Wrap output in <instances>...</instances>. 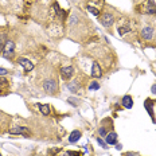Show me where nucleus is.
Returning a JSON list of instances; mask_svg holds the SVG:
<instances>
[{"label": "nucleus", "mask_w": 156, "mask_h": 156, "mask_svg": "<svg viewBox=\"0 0 156 156\" xmlns=\"http://www.w3.org/2000/svg\"><path fill=\"white\" fill-rule=\"evenodd\" d=\"M43 89L47 94H51V96H53V94L58 93V82L54 80V78H48V80H46L43 82Z\"/></svg>", "instance_id": "1"}, {"label": "nucleus", "mask_w": 156, "mask_h": 156, "mask_svg": "<svg viewBox=\"0 0 156 156\" xmlns=\"http://www.w3.org/2000/svg\"><path fill=\"white\" fill-rule=\"evenodd\" d=\"M100 20H101V24L104 27H110L113 24V22H115V16H113L112 12H102Z\"/></svg>", "instance_id": "2"}, {"label": "nucleus", "mask_w": 156, "mask_h": 156, "mask_svg": "<svg viewBox=\"0 0 156 156\" xmlns=\"http://www.w3.org/2000/svg\"><path fill=\"white\" fill-rule=\"evenodd\" d=\"M14 51H15V43L11 42V41H8L7 43H5L4 48H3L2 54H3V57H5V58L9 59L11 57H14Z\"/></svg>", "instance_id": "3"}, {"label": "nucleus", "mask_w": 156, "mask_h": 156, "mask_svg": "<svg viewBox=\"0 0 156 156\" xmlns=\"http://www.w3.org/2000/svg\"><path fill=\"white\" fill-rule=\"evenodd\" d=\"M9 133H11V135H20V136H26V137L31 136L30 129L23 128V126H14V128L9 129Z\"/></svg>", "instance_id": "4"}, {"label": "nucleus", "mask_w": 156, "mask_h": 156, "mask_svg": "<svg viewBox=\"0 0 156 156\" xmlns=\"http://www.w3.org/2000/svg\"><path fill=\"white\" fill-rule=\"evenodd\" d=\"M73 74H74V67L73 66H63V67H61V77L63 78L65 81H69L71 77H73Z\"/></svg>", "instance_id": "5"}, {"label": "nucleus", "mask_w": 156, "mask_h": 156, "mask_svg": "<svg viewBox=\"0 0 156 156\" xmlns=\"http://www.w3.org/2000/svg\"><path fill=\"white\" fill-rule=\"evenodd\" d=\"M18 63L22 67H23V70H24V73H30V71L34 69V63L30 62V61L27 59V58H23V57H20L18 59Z\"/></svg>", "instance_id": "6"}, {"label": "nucleus", "mask_w": 156, "mask_h": 156, "mask_svg": "<svg viewBox=\"0 0 156 156\" xmlns=\"http://www.w3.org/2000/svg\"><path fill=\"white\" fill-rule=\"evenodd\" d=\"M9 93V83L7 78L0 77V96H7Z\"/></svg>", "instance_id": "7"}, {"label": "nucleus", "mask_w": 156, "mask_h": 156, "mask_svg": "<svg viewBox=\"0 0 156 156\" xmlns=\"http://www.w3.org/2000/svg\"><path fill=\"white\" fill-rule=\"evenodd\" d=\"M154 34H155V30L151 27V26H147L141 30V38L145 39V41H151L154 38Z\"/></svg>", "instance_id": "8"}, {"label": "nucleus", "mask_w": 156, "mask_h": 156, "mask_svg": "<svg viewBox=\"0 0 156 156\" xmlns=\"http://www.w3.org/2000/svg\"><path fill=\"white\" fill-rule=\"evenodd\" d=\"M90 76H92L93 78H100L102 76V69H101V66H100L98 62H93V65H92V73H90Z\"/></svg>", "instance_id": "9"}, {"label": "nucleus", "mask_w": 156, "mask_h": 156, "mask_svg": "<svg viewBox=\"0 0 156 156\" xmlns=\"http://www.w3.org/2000/svg\"><path fill=\"white\" fill-rule=\"evenodd\" d=\"M144 12L148 15H156V3L154 0H149L144 7Z\"/></svg>", "instance_id": "10"}, {"label": "nucleus", "mask_w": 156, "mask_h": 156, "mask_svg": "<svg viewBox=\"0 0 156 156\" xmlns=\"http://www.w3.org/2000/svg\"><path fill=\"white\" fill-rule=\"evenodd\" d=\"M81 136H82V132L81 131H73L69 136V143L70 144H76V143L81 139Z\"/></svg>", "instance_id": "11"}, {"label": "nucleus", "mask_w": 156, "mask_h": 156, "mask_svg": "<svg viewBox=\"0 0 156 156\" xmlns=\"http://www.w3.org/2000/svg\"><path fill=\"white\" fill-rule=\"evenodd\" d=\"M121 104H122V106L126 109H132V106H133V98L131 96H124L122 97V100H121Z\"/></svg>", "instance_id": "12"}, {"label": "nucleus", "mask_w": 156, "mask_h": 156, "mask_svg": "<svg viewBox=\"0 0 156 156\" xmlns=\"http://www.w3.org/2000/svg\"><path fill=\"white\" fill-rule=\"evenodd\" d=\"M109 145H116L117 144V133L116 132H110L106 135V141Z\"/></svg>", "instance_id": "13"}, {"label": "nucleus", "mask_w": 156, "mask_h": 156, "mask_svg": "<svg viewBox=\"0 0 156 156\" xmlns=\"http://www.w3.org/2000/svg\"><path fill=\"white\" fill-rule=\"evenodd\" d=\"M145 108H147V110H148V115L151 116V119L154 120V122H155V115H154V112H152V110H154V108H152V105H154V101H152V100H149V98H147V101H145Z\"/></svg>", "instance_id": "14"}, {"label": "nucleus", "mask_w": 156, "mask_h": 156, "mask_svg": "<svg viewBox=\"0 0 156 156\" xmlns=\"http://www.w3.org/2000/svg\"><path fill=\"white\" fill-rule=\"evenodd\" d=\"M67 89L70 90L71 93H78V90H80V83H78V81H73V82H69L67 83Z\"/></svg>", "instance_id": "15"}, {"label": "nucleus", "mask_w": 156, "mask_h": 156, "mask_svg": "<svg viewBox=\"0 0 156 156\" xmlns=\"http://www.w3.org/2000/svg\"><path fill=\"white\" fill-rule=\"evenodd\" d=\"M37 106L39 109H41V112L43 113V115H46V116H48L51 113V108H50V105H42V104H37Z\"/></svg>", "instance_id": "16"}, {"label": "nucleus", "mask_w": 156, "mask_h": 156, "mask_svg": "<svg viewBox=\"0 0 156 156\" xmlns=\"http://www.w3.org/2000/svg\"><path fill=\"white\" fill-rule=\"evenodd\" d=\"M7 34H0V53L3 51V48H4L5 43H7Z\"/></svg>", "instance_id": "17"}, {"label": "nucleus", "mask_w": 156, "mask_h": 156, "mask_svg": "<svg viewBox=\"0 0 156 156\" xmlns=\"http://www.w3.org/2000/svg\"><path fill=\"white\" fill-rule=\"evenodd\" d=\"M131 30H132L131 26H120V27H119V34L120 35H124V34H126V32H129Z\"/></svg>", "instance_id": "18"}, {"label": "nucleus", "mask_w": 156, "mask_h": 156, "mask_svg": "<svg viewBox=\"0 0 156 156\" xmlns=\"http://www.w3.org/2000/svg\"><path fill=\"white\" fill-rule=\"evenodd\" d=\"M89 89H90V90H97V89H100V83L96 82V81H93V82L89 83Z\"/></svg>", "instance_id": "19"}, {"label": "nucleus", "mask_w": 156, "mask_h": 156, "mask_svg": "<svg viewBox=\"0 0 156 156\" xmlns=\"http://www.w3.org/2000/svg\"><path fill=\"white\" fill-rule=\"evenodd\" d=\"M87 9H89V12H92L93 15H96V16L100 15V9L94 8V7H92V5H87Z\"/></svg>", "instance_id": "20"}, {"label": "nucleus", "mask_w": 156, "mask_h": 156, "mask_svg": "<svg viewBox=\"0 0 156 156\" xmlns=\"http://www.w3.org/2000/svg\"><path fill=\"white\" fill-rule=\"evenodd\" d=\"M98 133H100V136H106V135H108V129H106L105 126H100V128H98Z\"/></svg>", "instance_id": "21"}, {"label": "nucleus", "mask_w": 156, "mask_h": 156, "mask_svg": "<svg viewBox=\"0 0 156 156\" xmlns=\"http://www.w3.org/2000/svg\"><path fill=\"white\" fill-rule=\"evenodd\" d=\"M67 102L71 104V105H74V106H78V105H80V101H77V98H73V97L67 98Z\"/></svg>", "instance_id": "22"}, {"label": "nucleus", "mask_w": 156, "mask_h": 156, "mask_svg": "<svg viewBox=\"0 0 156 156\" xmlns=\"http://www.w3.org/2000/svg\"><path fill=\"white\" fill-rule=\"evenodd\" d=\"M97 141H98V144H100V145H101V147H102V148H108V145H106V144H105V141H104V140H101V139H100V137H98V139H97Z\"/></svg>", "instance_id": "23"}, {"label": "nucleus", "mask_w": 156, "mask_h": 156, "mask_svg": "<svg viewBox=\"0 0 156 156\" xmlns=\"http://www.w3.org/2000/svg\"><path fill=\"white\" fill-rule=\"evenodd\" d=\"M48 152H50V155L55 156V155L58 154V152H59V149H58V148H53V149H50V151H48Z\"/></svg>", "instance_id": "24"}, {"label": "nucleus", "mask_w": 156, "mask_h": 156, "mask_svg": "<svg viewBox=\"0 0 156 156\" xmlns=\"http://www.w3.org/2000/svg\"><path fill=\"white\" fill-rule=\"evenodd\" d=\"M5 74H8V71L5 70V69H3V67H0V76H5Z\"/></svg>", "instance_id": "25"}, {"label": "nucleus", "mask_w": 156, "mask_h": 156, "mask_svg": "<svg viewBox=\"0 0 156 156\" xmlns=\"http://www.w3.org/2000/svg\"><path fill=\"white\" fill-rule=\"evenodd\" d=\"M124 156H139V155L136 154V152H126Z\"/></svg>", "instance_id": "26"}, {"label": "nucleus", "mask_w": 156, "mask_h": 156, "mask_svg": "<svg viewBox=\"0 0 156 156\" xmlns=\"http://www.w3.org/2000/svg\"><path fill=\"white\" fill-rule=\"evenodd\" d=\"M151 92L154 93V94H156V83H154V85H152V87H151Z\"/></svg>", "instance_id": "27"}, {"label": "nucleus", "mask_w": 156, "mask_h": 156, "mask_svg": "<svg viewBox=\"0 0 156 156\" xmlns=\"http://www.w3.org/2000/svg\"><path fill=\"white\" fill-rule=\"evenodd\" d=\"M0 156H2V155H0Z\"/></svg>", "instance_id": "28"}]
</instances>
